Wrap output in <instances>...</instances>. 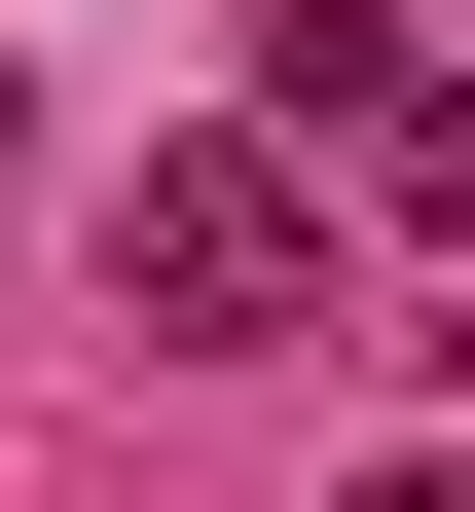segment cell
<instances>
[{"mask_svg":"<svg viewBox=\"0 0 475 512\" xmlns=\"http://www.w3.org/2000/svg\"><path fill=\"white\" fill-rule=\"evenodd\" d=\"M110 293H147L183 366H256V330L329 293V220H293V147H147V220H110Z\"/></svg>","mask_w":475,"mask_h":512,"instance_id":"cell-1","label":"cell"},{"mask_svg":"<svg viewBox=\"0 0 475 512\" xmlns=\"http://www.w3.org/2000/svg\"><path fill=\"white\" fill-rule=\"evenodd\" d=\"M366 512H475V439H402V476H366Z\"/></svg>","mask_w":475,"mask_h":512,"instance_id":"cell-2","label":"cell"},{"mask_svg":"<svg viewBox=\"0 0 475 512\" xmlns=\"http://www.w3.org/2000/svg\"><path fill=\"white\" fill-rule=\"evenodd\" d=\"M0 147H37V110H0Z\"/></svg>","mask_w":475,"mask_h":512,"instance_id":"cell-3","label":"cell"}]
</instances>
